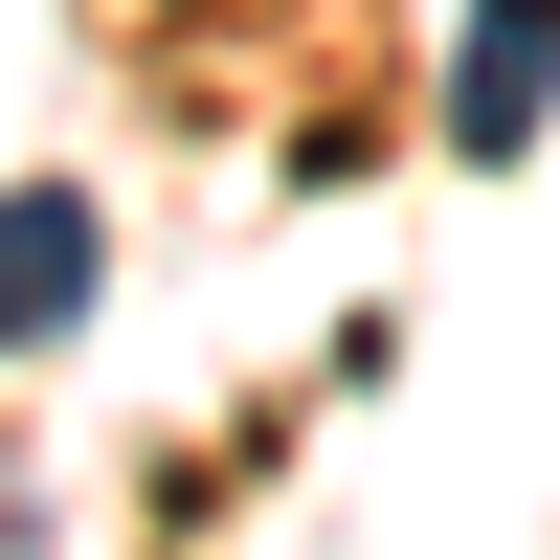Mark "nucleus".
Masks as SVG:
<instances>
[{
  "instance_id": "obj_2",
  "label": "nucleus",
  "mask_w": 560,
  "mask_h": 560,
  "mask_svg": "<svg viewBox=\"0 0 560 560\" xmlns=\"http://www.w3.org/2000/svg\"><path fill=\"white\" fill-rule=\"evenodd\" d=\"M68 314H90V202L23 179V202H0V359H45Z\"/></svg>"
},
{
  "instance_id": "obj_1",
  "label": "nucleus",
  "mask_w": 560,
  "mask_h": 560,
  "mask_svg": "<svg viewBox=\"0 0 560 560\" xmlns=\"http://www.w3.org/2000/svg\"><path fill=\"white\" fill-rule=\"evenodd\" d=\"M538 113H560V0H471V68H448V135H471V158H538Z\"/></svg>"
}]
</instances>
